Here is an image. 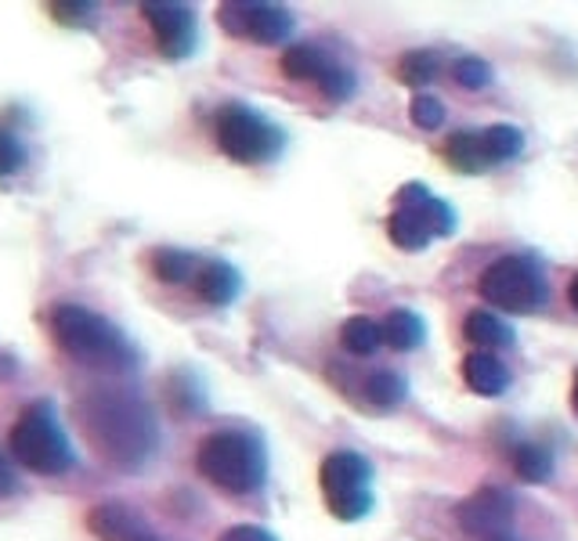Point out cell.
Here are the masks:
<instances>
[{
	"label": "cell",
	"mask_w": 578,
	"mask_h": 541,
	"mask_svg": "<svg viewBox=\"0 0 578 541\" xmlns=\"http://www.w3.org/2000/svg\"><path fill=\"white\" fill-rule=\"evenodd\" d=\"M496 541H514V538H496Z\"/></svg>",
	"instance_id": "35"
},
{
	"label": "cell",
	"mask_w": 578,
	"mask_h": 541,
	"mask_svg": "<svg viewBox=\"0 0 578 541\" xmlns=\"http://www.w3.org/2000/svg\"><path fill=\"white\" fill-rule=\"evenodd\" d=\"M361 393H366V401L372 408H380V412H390V408H398L405 398H409V383H405V375L390 372V369H380V372H369L366 383H361Z\"/></svg>",
	"instance_id": "19"
},
{
	"label": "cell",
	"mask_w": 578,
	"mask_h": 541,
	"mask_svg": "<svg viewBox=\"0 0 578 541\" xmlns=\"http://www.w3.org/2000/svg\"><path fill=\"white\" fill-rule=\"evenodd\" d=\"M192 285L210 307H228L242 292V278H239L236 268L225 264V260H207V264L199 268Z\"/></svg>",
	"instance_id": "14"
},
{
	"label": "cell",
	"mask_w": 578,
	"mask_h": 541,
	"mask_svg": "<svg viewBox=\"0 0 578 541\" xmlns=\"http://www.w3.org/2000/svg\"><path fill=\"white\" fill-rule=\"evenodd\" d=\"M452 77H456L459 87H467V91H481V87L491 83V66L481 62V58L467 54V58H459V62L452 66Z\"/></svg>",
	"instance_id": "27"
},
{
	"label": "cell",
	"mask_w": 578,
	"mask_h": 541,
	"mask_svg": "<svg viewBox=\"0 0 578 541\" xmlns=\"http://www.w3.org/2000/svg\"><path fill=\"white\" fill-rule=\"evenodd\" d=\"M571 307L578 311V274H575V282H571Z\"/></svg>",
	"instance_id": "34"
},
{
	"label": "cell",
	"mask_w": 578,
	"mask_h": 541,
	"mask_svg": "<svg viewBox=\"0 0 578 541\" xmlns=\"http://www.w3.org/2000/svg\"><path fill=\"white\" fill-rule=\"evenodd\" d=\"M409 120L419 130H438L445 123V106L438 98H430V94H416L412 106H409Z\"/></svg>",
	"instance_id": "29"
},
{
	"label": "cell",
	"mask_w": 578,
	"mask_h": 541,
	"mask_svg": "<svg viewBox=\"0 0 578 541\" xmlns=\"http://www.w3.org/2000/svg\"><path fill=\"white\" fill-rule=\"evenodd\" d=\"M340 343H343L347 354H355V358H369V354H376V347L383 343V329L376 325L372 318H366V314L347 318V321H343V329H340Z\"/></svg>",
	"instance_id": "22"
},
{
	"label": "cell",
	"mask_w": 578,
	"mask_h": 541,
	"mask_svg": "<svg viewBox=\"0 0 578 541\" xmlns=\"http://www.w3.org/2000/svg\"><path fill=\"white\" fill-rule=\"evenodd\" d=\"M571 408H575V415H578V372H575V383H571Z\"/></svg>",
	"instance_id": "33"
},
{
	"label": "cell",
	"mask_w": 578,
	"mask_h": 541,
	"mask_svg": "<svg viewBox=\"0 0 578 541\" xmlns=\"http://www.w3.org/2000/svg\"><path fill=\"white\" fill-rule=\"evenodd\" d=\"M462 379H467V387L474 393H481V398H499V393L510 387V369H506L496 354H488V350H474V354L462 361Z\"/></svg>",
	"instance_id": "13"
},
{
	"label": "cell",
	"mask_w": 578,
	"mask_h": 541,
	"mask_svg": "<svg viewBox=\"0 0 578 541\" xmlns=\"http://www.w3.org/2000/svg\"><path fill=\"white\" fill-rule=\"evenodd\" d=\"M217 22L228 37L253 40V43H282L293 37L297 19L282 4H265V0H228L217 8Z\"/></svg>",
	"instance_id": "8"
},
{
	"label": "cell",
	"mask_w": 578,
	"mask_h": 541,
	"mask_svg": "<svg viewBox=\"0 0 578 541\" xmlns=\"http://www.w3.org/2000/svg\"><path fill=\"white\" fill-rule=\"evenodd\" d=\"M54 19L62 26H77V29H91L98 26V4H87V0H66V4H51Z\"/></svg>",
	"instance_id": "28"
},
{
	"label": "cell",
	"mask_w": 578,
	"mask_h": 541,
	"mask_svg": "<svg viewBox=\"0 0 578 541\" xmlns=\"http://www.w3.org/2000/svg\"><path fill=\"white\" fill-rule=\"evenodd\" d=\"M8 451L14 462L40 477H62L77 465V451H72L51 401H33L22 408L8 433Z\"/></svg>",
	"instance_id": "4"
},
{
	"label": "cell",
	"mask_w": 578,
	"mask_h": 541,
	"mask_svg": "<svg viewBox=\"0 0 578 541\" xmlns=\"http://www.w3.org/2000/svg\"><path fill=\"white\" fill-rule=\"evenodd\" d=\"M26 167V144L11 127H0V178H11Z\"/></svg>",
	"instance_id": "26"
},
{
	"label": "cell",
	"mask_w": 578,
	"mask_h": 541,
	"mask_svg": "<svg viewBox=\"0 0 578 541\" xmlns=\"http://www.w3.org/2000/svg\"><path fill=\"white\" fill-rule=\"evenodd\" d=\"M452 231H456V210L434 196H427L423 202H409V207H395L387 221L390 242L405 253L427 250L434 239H448Z\"/></svg>",
	"instance_id": "9"
},
{
	"label": "cell",
	"mask_w": 578,
	"mask_h": 541,
	"mask_svg": "<svg viewBox=\"0 0 578 541\" xmlns=\"http://www.w3.org/2000/svg\"><path fill=\"white\" fill-rule=\"evenodd\" d=\"M459 528L467 534L499 538L514 528V499L502 488H481L459 505Z\"/></svg>",
	"instance_id": "11"
},
{
	"label": "cell",
	"mask_w": 578,
	"mask_h": 541,
	"mask_svg": "<svg viewBox=\"0 0 578 541\" xmlns=\"http://www.w3.org/2000/svg\"><path fill=\"white\" fill-rule=\"evenodd\" d=\"M477 292L481 300L499 307L506 314H531L546 307L549 285L542 268L531 257H499L477 278Z\"/></svg>",
	"instance_id": "6"
},
{
	"label": "cell",
	"mask_w": 578,
	"mask_h": 541,
	"mask_svg": "<svg viewBox=\"0 0 578 541\" xmlns=\"http://www.w3.org/2000/svg\"><path fill=\"white\" fill-rule=\"evenodd\" d=\"M318 480H322L329 513L337 520L355 523L372 513V462L366 455L351 448L332 451L318 470Z\"/></svg>",
	"instance_id": "7"
},
{
	"label": "cell",
	"mask_w": 578,
	"mask_h": 541,
	"mask_svg": "<svg viewBox=\"0 0 578 541\" xmlns=\"http://www.w3.org/2000/svg\"><path fill=\"white\" fill-rule=\"evenodd\" d=\"M441 156H445V163L459 173L491 170L485 159V149H481V130H456V134H448V141L441 144Z\"/></svg>",
	"instance_id": "15"
},
{
	"label": "cell",
	"mask_w": 578,
	"mask_h": 541,
	"mask_svg": "<svg viewBox=\"0 0 578 541\" xmlns=\"http://www.w3.org/2000/svg\"><path fill=\"white\" fill-rule=\"evenodd\" d=\"M438 72H441L438 51H409V54H401V62H398V80L409 87H427L430 80H438Z\"/></svg>",
	"instance_id": "24"
},
{
	"label": "cell",
	"mask_w": 578,
	"mask_h": 541,
	"mask_svg": "<svg viewBox=\"0 0 578 541\" xmlns=\"http://www.w3.org/2000/svg\"><path fill=\"white\" fill-rule=\"evenodd\" d=\"M462 335L481 347V350H491V347H510L514 343V329L506 325L499 314L491 311H470L467 321H462Z\"/></svg>",
	"instance_id": "18"
},
{
	"label": "cell",
	"mask_w": 578,
	"mask_h": 541,
	"mask_svg": "<svg viewBox=\"0 0 578 541\" xmlns=\"http://www.w3.org/2000/svg\"><path fill=\"white\" fill-rule=\"evenodd\" d=\"M481 149L488 167H499V163H510L520 152H525V134L514 127V123H496V127H485L481 130Z\"/></svg>",
	"instance_id": "20"
},
{
	"label": "cell",
	"mask_w": 578,
	"mask_h": 541,
	"mask_svg": "<svg viewBox=\"0 0 578 541\" xmlns=\"http://www.w3.org/2000/svg\"><path fill=\"white\" fill-rule=\"evenodd\" d=\"M51 332L69 358L101 372H134L141 361L138 347L127 340L123 329L83 303H58L51 311Z\"/></svg>",
	"instance_id": "2"
},
{
	"label": "cell",
	"mask_w": 578,
	"mask_h": 541,
	"mask_svg": "<svg viewBox=\"0 0 578 541\" xmlns=\"http://www.w3.org/2000/svg\"><path fill=\"white\" fill-rule=\"evenodd\" d=\"M77 419L83 437L98 448V455L116 470H141L156 455L159 427L152 404L134 390L94 387L77 401Z\"/></svg>",
	"instance_id": "1"
},
{
	"label": "cell",
	"mask_w": 578,
	"mask_h": 541,
	"mask_svg": "<svg viewBox=\"0 0 578 541\" xmlns=\"http://www.w3.org/2000/svg\"><path fill=\"white\" fill-rule=\"evenodd\" d=\"M144 22L152 26L159 51H163L170 62H181L196 51L199 43V19L192 4H178V0H152V4H141Z\"/></svg>",
	"instance_id": "10"
},
{
	"label": "cell",
	"mask_w": 578,
	"mask_h": 541,
	"mask_svg": "<svg viewBox=\"0 0 578 541\" xmlns=\"http://www.w3.org/2000/svg\"><path fill=\"white\" fill-rule=\"evenodd\" d=\"M383 340L401 350V354H409V350H416L419 343H423V335H427V325H423V318H419L416 311H390L387 321H383Z\"/></svg>",
	"instance_id": "21"
},
{
	"label": "cell",
	"mask_w": 578,
	"mask_h": 541,
	"mask_svg": "<svg viewBox=\"0 0 578 541\" xmlns=\"http://www.w3.org/2000/svg\"><path fill=\"white\" fill-rule=\"evenodd\" d=\"M217 541H279V538L265 528H253V523H239V528H228Z\"/></svg>",
	"instance_id": "31"
},
{
	"label": "cell",
	"mask_w": 578,
	"mask_h": 541,
	"mask_svg": "<svg viewBox=\"0 0 578 541\" xmlns=\"http://www.w3.org/2000/svg\"><path fill=\"white\" fill-rule=\"evenodd\" d=\"M152 274L167 285H192L199 274V257L188 250H173V246H163V250L152 253Z\"/></svg>",
	"instance_id": "16"
},
{
	"label": "cell",
	"mask_w": 578,
	"mask_h": 541,
	"mask_svg": "<svg viewBox=\"0 0 578 541\" xmlns=\"http://www.w3.org/2000/svg\"><path fill=\"white\" fill-rule=\"evenodd\" d=\"M213 138L217 149H221L231 163L242 167H260L279 159L286 149V130L279 123H271L268 116H260L246 101H228V106L217 109L213 116Z\"/></svg>",
	"instance_id": "5"
},
{
	"label": "cell",
	"mask_w": 578,
	"mask_h": 541,
	"mask_svg": "<svg viewBox=\"0 0 578 541\" xmlns=\"http://www.w3.org/2000/svg\"><path fill=\"white\" fill-rule=\"evenodd\" d=\"M514 470L528 484H542V480L554 477V455L542 444H517L514 448Z\"/></svg>",
	"instance_id": "23"
},
{
	"label": "cell",
	"mask_w": 578,
	"mask_h": 541,
	"mask_svg": "<svg viewBox=\"0 0 578 541\" xmlns=\"http://www.w3.org/2000/svg\"><path fill=\"white\" fill-rule=\"evenodd\" d=\"M91 531L98 534V541H159L156 531L144 523L134 509L123 502H101L91 509Z\"/></svg>",
	"instance_id": "12"
},
{
	"label": "cell",
	"mask_w": 578,
	"mask_h": 541,
	"mask_svg": "<svg viewBox=\"0 0 578 541\" xmlns=\"http://www.w3.org/2000/svg\"><path fill=\"white\" fill-rule=\"evenodd\" d=\"M22 491V480L14 473V462L4 448H0V499H8V494H19Z\"/></svg>",
	"instance_id": "30"
},
{
	"label": "cell",
	"mask_w": 578,
	"mask_h": 541,
	"mask_svg": "<svg viewBox=\"0 0 578 541\" xmlns=\"http://www.w3.org/2000/svg\"><path fill=\"white\" fill-rule=\"evenodd\" d=\"M318 91H322L329 101H347L355 94V87H358V80H355V72L347 69V66H340L337 58H332V66L326 69V77L315 83Z\"/></svg>",
	"instance_id": "25"
},
{
	"label": "cell",
	"mask_w": 578,
	"mask_h": 541,
	"mask_svg": "<svg viewBox=\"0 0 578 541\" xmlns=\"http://www.w3.org/2000/svg\"><path fill=\"white\" fill-rule=\"evenodd\" d=\"M430 192H427V184H419V181H409L398 192V207H409V202H423Z\"/></svg>",
	"instance_id": "32"
},
{
	"label": "cell",
	"mask_w": 578,
	"mask_h": 541,
	"mask_svg": "<svg viewBox=\"0 0 578 541\" xmlns=\"http://www.w3.org/2000/svg\"><path fill=\"white\" fill-rule=\"evenodd\" d=\"M199 473L228 494H253L268 480V451L246 430H217L199 444Z\"/></svg>",
	"instance_id": "3"
},
{
	"label": "cell",
	"mask_w": 578,
	"mask_h": 541,
	"mask_svg": "<svg viewBox=\"0 0 578 541\" xmlns=\"http://www.w3.org/2000/svg\"><path fill=\"white\" fill-rule=\"evenodd\" d=\"M329 66H332V58L318 48V43H293V48L282 51V72L289 80H311V83H318L326 77Z\"/></svg>",
	"instance_id": "17"
}]
</instances>
